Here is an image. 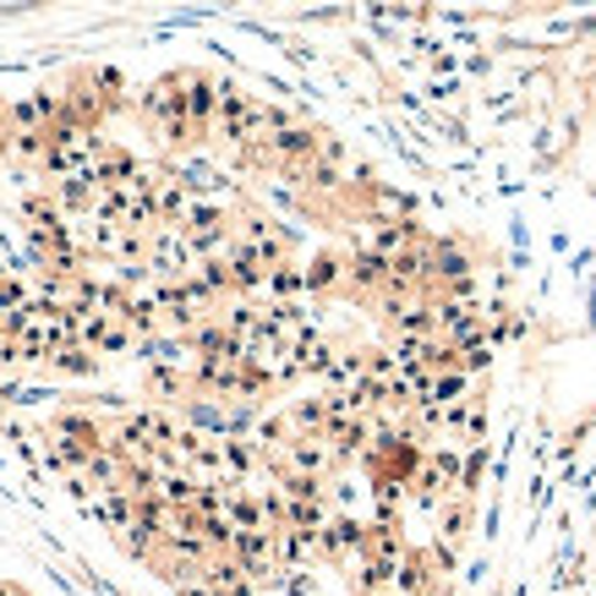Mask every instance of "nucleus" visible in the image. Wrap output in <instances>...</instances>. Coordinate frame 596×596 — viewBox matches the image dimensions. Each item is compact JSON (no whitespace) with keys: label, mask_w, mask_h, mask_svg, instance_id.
Masks as SVG:
<instances>
[{"label":"nucleus","mask_w":596,"mask_h":596,"mask_svg":"<svg viewBox=\"0 0 596 596\" xmlns=\"http://www.w3.org/2000/svg\"><path fill=\"white\" fill-rule=\"evenodd\" d=\"M143 132L28 127L83 219L17 230L0 350L116 372L61 448L186 596H444L487 427L465 263L339 138L225 83L143 94Z\"/></svg>","instance_id":"obj_1"},{"label":"nucleus","mask_w":596,"mask_h":596,"mask_svg":"<svg viewBox=\"0 0 596 596\" xmlns=\"http://www.w3.org/2000/svg\"><path fill=\"white\" fill-rule=\"evenodd\" d=\"M0 596H28V592H17V586H6V581H0Z\"/></svg>","instance_id":"obj_2"}]
</instances>
